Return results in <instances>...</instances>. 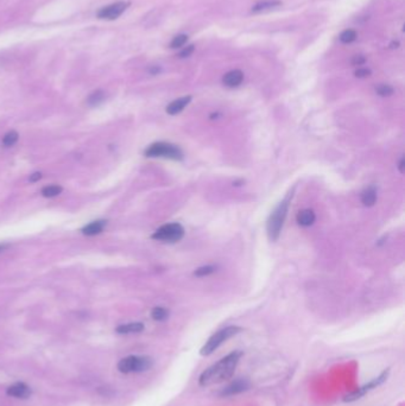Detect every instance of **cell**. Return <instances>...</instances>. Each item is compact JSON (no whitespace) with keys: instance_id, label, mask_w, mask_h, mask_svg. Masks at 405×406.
<instances>
[{"instance_id":"obj_1","label":"cell","mask_w":405,"mask_h":406,"mask_svg":"<svg viewBox=\"0 0 405 406\" xmlns=\"http://www.w3.org/2000/svg\"><path fill=\"white\" fill-rule=\"evenodd\" d=\"M241 358V352H232L230 354L221 359L217 363L208 367L200 375L199 382L201 386L208 387L212 385L220 384L234 374L236 366Z\"/></svg>"},{"instance_id":"obj_2","label":"cell","mask_w":405,"mask_h":406,"mask_svg":"<svg viewBox=\"0 0 405 406\" xmlns=\"http://www.w3.org/2000/svg\"><path fill=\"white\" fill-rule=\"evenodd\" d=\"M291 197L292 192L289 194L288 196L274 208L273 212L271 213L270 218H269L268 225H266V229H268V235L271 241H276V240H278L279 238L283 225H284L286 214H288L289 204H290Z\"/></svg>"},{"instance_id":"obj_3","label":"cell","mask_w":405,"mask_h":406,"mask_svg":"<svg viewBox=\"0 0 405 406\" xmlns=\"http://www.w3.org/2000/svg\"><path fill=\"white\" fill-rule=\"evenodd\" d=\"M153 366V360L149 357L143 355H130L121 359L118 363V369L121 373H141L149 370Z\"/></svg>"},{"instance_id":"obj_4","label":"cell","mask_w":405,"mask_h":406,"mask_svg":"<svg viewBox=\"0 0 405 406\" xmlns=\"http://www.w3.org/2000/svg\"><path fill=\"white\" fill-rule=\"evenodd\" d=\"M241 329L239 327H235V325H230V327H227L225 329H221L218 333H215L214 335H212L209 337V340L205 343V346L201 348V355L203 357H207V355H211L213 352L217 351V349L223 345L224 342H226L227 340L230 339L232 336H234L238 333H240Z\"/></svg>"},{"instance_id":"obj_5","label":"cell","mask_w":405,"mask_h":406,"mask_svg":"<svg viewBox=\"0 0 405 406\" xmlns=\"http://www.w3.org/2000/svg\"><path fill=\"white\" fill-rule=\"evenodd\" d=\"M146 157H163V158L174 159V161H182L183 152L176 145L165 143V141H158L150 145L145 151Z\"/></svg>"},{"instance_id":"obj_6","label":"cell","mask_w":405,"mask_h":406,"mask_svg":"<svg viewBox=\"0 0 405 406\" xmlns=\"http://www.w3.org/2000/svg\"><path fill=\"white\" fill-rule=\"evenodd\" d=\"M183 236H184V228L177 222L164 225L152 234V239L165 242L180 241Z\"/></svg>"},{"instance_id":"obj_7","label":"cell","mask_w":405,"mask_h":406,"mask_svg":"<svg viewBox=\"0 0 405 406\" xmlns=\"http://www.w3.org/2000/svg\"><path fill=\"white\" fill-rule=\"evenodd\" d=\"M387 375H389V370H385V372L381 373V374L378 376V378H375L371 382H368L367 385H365V386L358 388L357 391H354V392H352V393L348 394V396H346L345 397V402H354V400L360 399L362 396H365V394L367 393L368 391L373 390V388L379 386L380 384H383V382L387 379Z\"/></svg>"},{"instance_id":"obj_8","label":"cell","mask_w":405,"mask_h":406,"mask_svg":"<svg viewBox=\"0 0 405 406\" xmlns=\"http://www.w3.org/2000/svg\"><path fill=\"white\" fill-rule=\"evenodd\" d=\"M129 2L126 1H118L114 2V4L108 5V6L102 7L101 10L97 12V18L100 19H107V20H114L119 17L126 11V8L129 7Z\"/></svg>"},{"instance_id":"obj_9","label":"cell","mask_w":405,"mask_h":406,"mask_svg":"<svg viewBox=\"0 0 405 406\" xmlns=\"http://www.w3.org/2000/svg\"><path fill=\"white\" fill-rule=\"evenodd\" d=\"M6 394L17 399H26L31 396V388L24 382H16L7 387Z\"/></svg>"},{"instance_id":"obj_10","label":"cell","mask_w":405,"mask_h":406,"mask_svg":"<svg viewBox=\"0 0 405 406\" xmlns=\"http://www.w3.org/2000/svg\"><path fill=\"white\" fill-rule=\"evenodd\" d=\"M250 387V382H248L246 379H239V380H235L234 382L228 385L226 388H224V391L221 392V396L225 397H229V396H234V394L241 393L244 391H246L247 388Z\"/></svg>"},{"instance_id":"obj_11","label":"cell","mask_w":405,"mask_h":406,"mask_svg":"<svg viewBox=\"0 0 405 406\" xmlns=\"http://www.w3.org/2000/svg\"><path fill=\"white\" fill-rule=\"evenodd\" d=\"M242 80H244V74H242L241 70H230L224 76L223 82L226 87L229 88H234L238 87L239 85H241Z\"/></svg>"},{"instance_id":"obj_12","label":"cell","mask_w":405,"mask_h":406,"mask_svg":"<svg viewBox=\"0 0 405 406\" xmlns=\"http://www.w3.org/2000/svg\"><path fill=\"white\" fill-rule=\"evenodd\" d=\"M191 101V96H183L180 97V99L175 100L170 103L167 107V113L170 115H176L179 114L180 112H182L183 109L185 108V106L189 105V102Z\"/></svg>"},{"instance_id":"obj_13","label":"cell","mask_w":405,"mask_h":406,"mask_svg":"<svg viewBox=\"0 0 405 406\" xmlns=\"http://www.w3.org/2000/svg\"><path fill=\"white\" fill-rule=\"evenodd\" d=\"M315 219H316L315 213L310 209L301 210V212L297 214L298 225H301V226H303V227L312 226V225L315 222Z\"/></svg>"},{"instance_id":"obj_14","label":"cell","mask_w":405,"mask_h":406,"mask_svg":"<svg viewBox=\"0 0 405 406\" xmlns=\"http://www.w3.org/2000/svg\"><path fill=\"white\" fill-rule=\"evenodd\" d=\"M144 330V324L140 322H132L127 324H121L117 328L118 334H137Z\"/></svg>"},{"instance_id":"obj_15","label":"cell","mask_w":405,"mask_h":406,"mask_svg":"<svg viewBox=\"0 0 405 406\" xmlns=\"http://www.w3.org/2000/svg\"><path fill=\"white\" fill-rule=\"evenodd\" d=\"M361 202L366 207H372L377 202V189L374 186H368L362 191Z\"/></svg>"},{"instance_id":"obj_16","label":"cell","mask_w":405,"mask_h":406,"mask_svg":"<svg viewBox=\"0 0 405 406\" xmlns=\"http://www.w3.org/2000/svg\"><path fill=\"white\" fill-rule=\"evenodd\" d=\"M106 227V221L99 220V221H94L90 222V225L84 227L82 229V233L86 234V235H96V234H100L103 230V228Z\"/></svg>"},{"instance_id":"obj_17","label":"cell","mask_w":405,"mask_h":406,"mask_svg":"<svg viewBox=\"0 0 405 406\" xmlns=\"http://www.w3.org/2000/svg\"><path fill=\"white\" fill-rule=\"evenodd\" d=\"M105 99H106L105 91L97 90L95 91H93V93L87 97V105L90 106V107H96V106H99L100 103H102Z\"/></svg>"},{"instance_id":"obj_18","label":"cell","mask_w":405,"mask_h":406,"mask_svg":"<svg viewBox=\"0 0 405 406\" xmlns=\"http://www.w3.org/2000/svg\"><path fill=\"white\" fill-rule=\"evenodd\" d=\"M151 316L155 321H158V322L165 321V319L168 318V316H169V311L165 309V308L157 307L152 310Z\"/></svg>"},{"instance_id":"obj_19","label":"cell","mask_w":405,"mask_h":406,"mask_svg":"<svg viewBox=\"0 0 405 406\" xmlns=\"http://www.w3.org/2000/svg\"><path fill=\"white\" fill-rule=\"evenodd\" d=\"M280 1H262L259 4H257L256 6L252 8L253 12H260V11H265V10H270V8H274L277 6H279Z\"/></svg>"},{"instance_id":"obj_20","label":"cell","mask_w":405,"mask_h":406,"mask_svg":"<svg viewBox=\"0 0 405 406\" xmlns=\"http://www.w3.org/2000/svg\"><path fill=\"white\" fill-rule=\"evenodd\" d=\"M62 192V188L60 185H48L42 189V195L44 197H55Z\"/></svg>"},{"instance_id":"obj_21","label":"cell","mask_w":405,"mask_h":406,"mask_svg":"<svg viewBox=\"0 0 405 406\" xmlns=\"http://www.w3.org/2000/svg\"><path fill=\"white\" fill-rule=\"evenodd\" d=\"M18 138H19L18 133H17L16 131H10L4 135V138H2V144H4V146H6V147L13 146V145L18 141Z\"/></svg>"},{"instance_id":"obj_22","label":"cell","mask_w":405,"mask_h":406,"mask_svg":"<svg viewBox=\"0 0 405 406\" xmlns=\"http://www.w3.org/2000/svg\"><path fill=\"white\" fill-rule=\"evenodd\" d=\"M356 40H357V32L354 30H345L341 35H340V41L345 44L354 42Z\"/></svg>"},{"instance_id":"obj_23","label":"cell","mask_w":405,"mask_h":406,"mask_svg":"<svg viewBox=\"0 0 405 406\" xmlns=\"http://www.w3.org/2000/svg\"><path fill=\"white\" fill-rule=\"evenodd\" d=\"M188 41V36L187 35H177L176 37H174V40L171 41L170 43V48L173 49H177V48H181V46L184 45L185 43H187Z\"/></svg>"},{"instance_id":"obj_24","label":"cell","mask_w":405,"mask_h":406,"mask_svg":"<svg viewBox=\"0 0 405 406\" xmlns=\"http://www.w3.org/2000/svg\"><path fill=\"white\" fill-rule=\"evenodd\" d=\"M214 271H215L214 266L207 265V266H202V268L197 269L196 271L194 272V275H196V277H206V275L212 274Z\"/></svg>"},{"instance_id":"obj_25","label":"cell","mask_w":405,"mask_h":406,"mask_svg":"<svg viewBox=\"0 0 405 406\" xmlns=\"http://www.w3.org/2000/svg\"><path fill=\"white\" fill-rule=\"evenodd\" d=\"M375 91H377L380 96H390L393 94V88L389 85H379L375 88Z\"/></svg>"},{"instance_id":"obj_26","label":"cell","mask_w":405,"mask_h":406,"mask_svg":"<svg viewBox=\"0 0 405 406\" xmlns=\"http://www.w3.org/2000/svg\"><path fill=\"white\" fill-rule=\"evenodd\" d=\"M371 75V70L369 69H366V68H361V69H358L356 72V76L357 78H367V76Z\"/></svg>"},{"instance_id":"obj_27","label":"cell","mask_w":405,"mask_h":406,"mask_svg":"<svg viewBox=\"0 0 405 406\" xmlns=\"http://www.w3.org/2000/svg\"><path fill=\"white\" fill-rule=\"evenodd\" d=\"M193 51H194V45H188L187 48L185 49H183L181 52H180V57H188V56H190L191 54H193Z\"/></svg>"},{"instance_id":"obj_28","label":"cell","mask_w":405,"mask_h":406,"mask_svg":"<svg viewBox=\"0 0 405 406\" xmlns=\"http://www.w3.org/2000/svg\"><path fill=\"white\" fill-rule=\"evenodd\" d=\"M365 57H363V56H354V58H353V61H352V63L354 64V66H360V64H362V63H365Z\"/></svg>"},{"instance_id":"obj_29","label":"cell","mask_w":405,"mask_h":406,"mask_svg":"<svg viewBox=\"0 0 405 406\" xmlns=\"http://www.w3.org/2000/svg\"><path fill=\"white\" fill-rule=\"evenodd\" d=\"M41 179H42V174H41V173H35V174L31 175L30 179H29V180L34 183V182H37V180H40Z\"/></svg>"},{"instance_id":"obj_30","label":"cell","mask_w":405,"mask_h":406,"mask_svg":"<svg viewBox=\"0 0 405 406\" xmlns=\"http://www.w3.org/2000/svg\"><path fill=\"white\" fill-rule=\"evenodd\" d=\"M404 164H405V159H404V157H402L401 161H399V164H398V169L402 174L404 173Z\"/></svg>"},{"instance_id":"obj_31","label":"cell","mask_w":405,"mask_h":406,"mask_svg":"<svg viewBox=\"0 0 405 406\" xmlns=\"http://www.w3.org/2000/svg\"><path fill=\"white\" fill-rule=\"evenodd\" d=\"M7 247H8V245H6V244H0V252L6 250Z\"/></svg>"}]
</instances>
